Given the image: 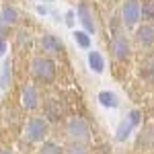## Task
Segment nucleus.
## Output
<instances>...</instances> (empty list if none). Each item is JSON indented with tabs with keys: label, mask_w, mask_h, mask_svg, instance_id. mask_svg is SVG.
I'll return each mask as SVG.
<instances>
[{
	"label": "nucleus",
	"mask_w": 154,
	"mask_h": 154,
	"mask_svg": "<svg viewBox=\"0 0 154 154\" xmlns=\"http://www.w3.org/2000/svg\"><path fill=\"white\" fill-rule=\"evenodd\" d=\"M88 68L95 72V74H103L105 70V58H103V54L101 51H88Z\"/></svg>",
	"instance_id": "nucleus-11"
},
{
	"label": "nucleus",
	"mask_w": 154,
	"mask_h": 154,
	"mask_svg": "<svg viewBox=\"0 0 154 154\" xmlns=\"http://www.w3.org/2000/svg\"><path fill=\"white\" fill-rule=\"evenodd\" d=\"M76 17H78L80 25H82V31H86L88 35H93V33L97 31L95 19H93V11H91L84 2H80V4L76 6Z\"/></svg>",
	"instance_id": "nucleus-7"
},
{
	"label": "nucleus",
	"mask_w": 154,
	"mask_h": 154,
	"mask_svg": "<svg viewBox=\"0 0 154 154\" xmlns=\"http://www.w3.org/2000/svg\"><path fill=\"white\" fill-rule=\"evenodd\" d=\"M6 49H8V41H6L4 37H0V58L6 54Z\"/></svg>",
	"instance_id": "nucleus-22"
},
{
	"label": "nucleus",
	"mask_w": 154,
	"mask_h": 154,
	"mask_svg": "<svg viewBox=\"0 0 154 154\" xmlns=\"http://www.w3.org/2000/svg\"><path fill=\"white\" fill-rule=\"evenodd\" d=\"M8 29H11V27H8V25H6L4 21H2V19H0V37H4V39H6V33H8Z\"/></svg>",
	"instance_id": "nucleus-23"
},
{
	"label": "nucleus",
	"mask_w": 154,
	"mask_h": 154,
	"mask_svg": "<svg viewBox=\"0 0 154 154\" xmlns=\"http://www.w3.org/2000/svg\"><path fill=\"white\" fill-rule=\"evenodd\" d=\"M66 131H68V136H70L72 140H76V142H86L91 130H88V123H86L82 117H70L68 123H66Z\"/></svg>",
	"instance_id": "nucleus-5"
},
{
	"label": "nucleus",
	"mask_w": 154,
	"mask_h": 154,
	"mask_svg": "<svg viewBox=\"0 0 154 154\" xmlns=\"http://www.w3.org/2000/svg\"><path fill=\"white\" fill-rule=\"evenodd\" d=\"M0 154H14L11 148H0Z\"/></svg>",
	"instance_id": "nucleus-25"
},
{
	"label": "nucleus",
	"mask_w": 154,
	"mask_h": 154,
	"mask_svg": "<svg viewBox=\"0 0 154 154\" xmlns=\"http://www.w3.org/2000/svg\"><path fill=\"white\" fill-rule=\"evenodd\" d=\"M68 154H86V150H84L82 146L74 144V146H70V148H68Z\"/></svg>",
	"instance_id": "nucleus-21"
},
{
	"label": "nucleus",
	"mask_w": 154,
	"mask_h": 154,
	"mask_svg": "<svg viewBox=\"0 0 154 154\" xmlns=\"http://www.w3.org/2000/svg\"><path fill=\"white\" fill-rule=\"evenodd\" d=\"M74 19H76V12H74V11H68L64 21H66V25H68V27H74Z\"/></svg>",
	"instance_id": "nucleus-20"
},
{
	"label": "nucleus",
	"mask_w": 154,
	"mask_h": 154,
	"mask_svg": "<svg viewBox=\"0 0 154 154\" xmlns=\"http://www.w3.org/2000/svg\"><path fill=\"white\" fill-rule=\"evenodd\" d=\"M56 62L48 56H37L31 60V74L39 82H54L56 78Z\"/></svg>",
	"instance_id": "nucleus-1"
},
{
	"label": "nucleus",
	"mask_w": 154,
	"mask_h": 154,
	"mask_svg": "<svg viewBox=\"0 0 154 154\" xmlns=\"http://www.w3.org/2000/svg\"><path fill=\"white\" fill-rule=\"evenodd\" d=\"M48 134H49L48 119H45V117H37V115L29 117L27 125H25V136H27L29 142H35V144L45 142Z\"/></svg>",
	"instance_id": "nucleus-2"
},
{
	"label": "nucleus",
	"mask_w": 154,
	"mask_h": 154,
	"mask_svg": "<svg viewBox=\"0 0 154 154\" xmlns=\"http://www.w3.org/2000/svg\"><path fill=\"white\" fill-rule=\"evenodd\" d=\"M121 19L128 27H136L142 19V4L140 0H125L121 6Z\"/></svg>",
	"instance_id": "nucleus-4"
},
{
	"label": "nucleus",
	"mask_w": 154,
	"mask_h": 154,
	"mask_svg": "<svg viewBox=\"0 0 154 154\" xmlns=\"http://www.w3.org/2000/svg\"><path fill=\"white\" fill-rule=\"evenodd\" d=\"M21 103H23V107L27 111H35L39 107V93H37V88L33 84L25 82L21 86Z\"/></svg>",
	"instance_id": "nucleus-6"
},
{
	"label": "nucleus",
	"mask_w": 154,
	"mask_h": 154,
	"mask_svg": "<svg viewBox=\"0 0 154 154\" xmlns=\"http://www.w3.org/2000/svg\"><path fill=\"white\" fill-rule=\"evenodd\" d=\"M0 19L8 25V27H12V25H17V21H19V12H17L14 6H8V4H6V6L2 8V12H0Z\"/></svg>",
	"instance_id": "nucleus-14"
},
{
	"label": "nucleus",
	"mask_w": 154,
	"mask_h": 154,
	"mask_svg": "<svg viewBox=\"0 0 154 154\" xmlns=\"http://www.w3.org/2000/svg\"><path fill=\"white\" fill-rule=\"evenodd\" d=\"M60 105H58V101L56 99H49L48 101V105H45V113H48V117L49 119H58L60 117Z\"/></svg>",
	"instance_id": "nucleus-17"
},
{
	"label": "nucleus",
	"mask_w": 154,
	"mask_h": 154,
	"mask_svg": "<svg viewBox=\"0 0 154 154\" xmlns=\"http://www.w3.org/2000/svg\"><path fill=\"white\" fill-rule=\"evenodd\" d=\"M39 45H41V49H43L45 54H60V51L64 49L60 37H56L54 33H45V35L39 39Z\"/></svg>",
	"instance_id": "nucleus-9"
},
{
	"label": "nucleus",
	"mask_w": 154,
	"mask_h": 154,
	"mask_svg": "<svg viewBox=\"0 0 154 154\" xmlns=\"http://www.w3.org/2000/svg\"><path fill=\"white\" fill-rule=\"evenodd\" d=\"M99 103L103 107H107V109H115V107H119V99L115 93H111V91H101L99 93Z\"/></svg>",
	"instance_id": "nucleus-12"
},
{
	"label": "nucleus",
	"mask_w": 154,
	"mask_h": 154,
	"mask_svg": "<svg viewBox=\"0 0 154 154\" xmlns=\"http://www.w3.org/2000/svg\"><path fill=\"white\" fill-rule=\"evenodd\" d=\"M142 17L148 19V21H154V0L142 2Z\"/></svg>",
	"instance_id": "nucleus-18"
},
{
	"label": "nucleus",
	"mask_w": 154,
	"mask_h": 154,
	"mask_svg": "<svg viewBox=\"0 0 154 154\" xmlns=\"http://www.w3.org/2000/svg\"><path fill=\"white\" fill-rule=\"evenodd\" d=\"M72 35H74V41H76V45H78L80 49L91 48V35H88L86 31H74Z\"/></svg>",
	"instance_id": "nucleus-15"
},
{
	"label": "nucleus",
	"mask_w": 154,
	"mask_h": 154,
	"mask_svg": "<svg viewBox=\"0 0 154 154\" xmlns=\"http://www.w3.org/2000/svg\"><path fill=\"white\" fill-rule=\"evenodd\" d=\"M140 121H142V113H140V111H136V109L130 111V113H128V117L117 125V130H115V140H117V142H125V140L131 136V131L140 125Z\"/></svg>",
	"instance_id": "nucleus-3"
},
{
	"label": "nucleus",
	"mask_w": 154,
	"mask_h": 154,
	"mask_svg": "<svg viewBox=\"0 0 154 154\" xmlns=\"http://www.w3.org/2000/svg\"><path fill=\"white\" fill-rule=\"evenodd\" d=\"M39 154H64V148L58 146L56 142H41Z\"/></svg>",
	"instance_id": "nucleus-16"
},
{
	"label": "nucleus",
	"mask_w": 154,
	"mask_h": 154,
	"mask_svg": "<svg viewBox=\"0 0 154 154\" xmlns=\"http://www.w3.org/2000/svg\"><path fill=\"white\" fill-rule=\"evenodd\" d=\"M136 37L142 45H152L154 43V23H144L138 27L136 31Z\"/></svg>",
	"instance_id": "nucleus-10"
},
{
	"label": "nucleus",
	"mask_w": 154,
	"mask_h": 154,
	"mask_svg": "<svg viewBox=\"0 0 154 154\" xmlns=\"http://www.w3.org/2000/svg\"><path fill=\"white\" fill-rule=\"evenodd\" d=\"M12 80V60L6 58L2 64V72H0V86L2 88H8V84Z\"/></svg>",
	"instance_id": "nucleus-13"
},
{
	"label": "nucleus",
	"mask_w": 154,
	"mask_h": 154,
	"mask_svg": "<svg viewBox=\"0 0 154 154\" xmlns=\"http://www.w3.org/2000/svg\"><path fill=\"white\" fill-rule=\"evenodd\" d=\"M43 2H54V0H43Z\"/></svg>",
	"instance_id": "nucleus-26"
},
{
	"label": "nucleus",
	"mask_w": 154,
	"mask_h": 154,
	"mask_svg": "<svg viewBox=\"0 0 154 154\" xmlns=\"http://www.w3.org/2000/svg\"><path fill=\"white\" fill-rule=\"evenodd\" d=\"M37 12H39V14H41V17H45V14H48V8H45V6H43V4H37Z\"/></svg>",
	"instance_id": "nucleus-24"
},
{
	"label": "nucleus",
	"mask_w": 154,
	"mask_h": 154,
	"mask_svg": "<svg viewBox=\"0 0 154 154\" xmlns=\"http://www.w3.org/2000/svg\"><path fill=\"white\" fill-rule=\"evenodd\" d=\"M111 49H113V56L119 62H125V60L130 58V41H128V37L117 33V35L113 37V41H111Z\"/></svg>",
	"instance_id": "nucleus-8"
},
{
	"label": "nucleus",
	"mask_w": 154,
	"mask_h": 154,
	"mask_svg": "<svg viewBox=\"0 0 154 154\" xmlns=\"http://www.w3.org/2000/svg\"><path fill=\"white\" fill-rule=\"evenodd\" d=\"M17 41H19V45H29V43H31L29 31H19V33H17Z\"/></svg>",
	"instance_id": "nucleus-19"
}]
</instances>
